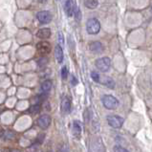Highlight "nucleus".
Wrapping results in <instances>:
<instances>
[{
	"mask_svg": "<svg viewBox=\"0 0 152 152\" xmlns=\"http://www.w3.org/2000/svg\"><path fill=\"white\" fill-rule=\"evenodd\" d=\"M68 77V69L66 66H64V67H62L61 69V78L62 80H66Z\"/></svg>",
	"mask_w": 152,
	"mask_h": 152,
	"instance_id": "aec40b11",
	"label": "nucleus"
},
{
	"mask_svg": "<svg viewBox=\"0 0 152 152\" xmlns=\"http://www.w3.org/2000/svg\"><path fill=\"white\" fill-rule=\"evenodd\" d=\"M73 133L78 139L81 134V124L78 121H75L73 123Z\"/></svg>",
	"mask_w": 152,
	"mask_h": 152,
	"instance_id": "ddd939ff",
	"label": "nucleus"
},
{
	"mask_svg": "<svg viewBox=\"0 0 152 152\" xmlns=\"http://www.w3.org/2000/svg\"><path fill=\"white\" fill-rule=\"evenodd\" d=\"M83 2H84V5L88 9H92V10L98 7V4H99L98 0H83Z\"/></svg>",
	"mask_w": 152,
	"mask_h": 152,
	"instance_id": "2eb2a0df",
	"label": "nucleus"
},
{
	"mask_svg": "<svg viewBox=\"0 0 152 152\" xmlns=\"http://www.w3.org/2000/svg\"><path fill=\"white\" fill-rule=\"evenodd\" d=\"M52 88V81L51 80H45L42 82L41 84V90L43 91L44 93L49 92Z\"/></svg>",
	"mask_w": 152,
	"mask_h": 152,
	"instance_id": "dca6fc26",
	"label": "nucleus"
},
{
	"mask_svg": "<svg viewBox=\"0 0 152 152\" xmlns=\"http://www.w3.org/2000/svg\"><path fill=\"white\" fill-rule=\"evenodd\" d=\"M102 104L104 105V107L107 109H110V110L116 109L119 106V101L115 98V97L111 96V95L103 96L102 99Z\"/></svg>",
	"mask_w": 152,
	"mask_h": 152,
	"instance_id": "f03ea898",
	"label": "nucleus"
},
{
	"mask_svg": "<svg viewBox=\"0 0 152 152\" xmlns=\"http://www.w3.org/2000/svg\"><path fill=\"white\" fill-rule=\"evenodd\" d=\"M89 49L94 54H101L103 50V46L100 41H94L89 45Z\"/></svg>",
	"mask_w": 152,
	"mask_h": 152,
	"instance_id": "6e6552de",
	"label": "nucleus"
},
{
	"mask_svg": "<svg viewBox=\"0 0 152 152\" xmlns=\"http://www.w3.org/2000/svg\"><path fill=\"white\" fill-rule=\"evenodd\" d=\"M71 83L73 86H76V85L78 84V80L76 78V77H74V76H72V78H71Z\"/></svg>",
	"mask_w": 152,
	"mask_h": 152,
	"instance_id": "393cba45",
	"label": "nucleus"
},
{
	"mask_svg": "<svg viewBox=\"0 0 152 152\" xmlns=\"http://www.w3.org/2000/svg\"><path fill=\"white\" fill-rule=\"evenodd\" d=\"M51 117L49 115H42L37 119V125L42 129H46L51 124Z\"/></svg>",
	"mask_w": 152,
	"mask_h": 152,
	"instance_id": "423d86ee",
	"label": "nucleus"
},
{
	"mask_svg": "<svg viewBox=\"0 0 152 152\" xmlns=\"http://www.w3.org/2000/svg\"><path fill=\"white\" fill-rule=\"evenodd\" d=\"M40 110H41L40 103H35V104H34L31 108H30L29 112L33 115H35V114H38L39 112H40Z\"/></svg>",
	"mask_w": 152,
	"mask_h": 152,
	"instance_id": "f3484780",
	"label": "nucleus"
},
{
	"mask_svg": "<svg viewBox=\"0 0 152 152\" xmlns=\"http://www.w3.org/2000/svg\"><path fill=\"white\" fill-rule=\"evenodd\" d=\"M107 123L113 128H120L123 124V119L117 115H110L107 117Z\"/></svg>",
	"mask_w": 152,
	"mask_h": 152,
	"instance_id": "20e7f679",
	"label": "nucleus"
},
{
	"mask_svg": "<svg viewBox=\"0 0 152 152\" xmlns=\"http://www.w3.org/2000/svg\"><path fill=\"white\" fill-rule=\"evenodd\" d=\"M91 78H93L94 81L96 82H100L101 81V77H100V74H98L97 72H91Z\"/></svg>",
	"mask_w": 152,
	"mask_h": 152,
	"instance_id": "a211bd4d",
	"label": "nucleus"
},
{
	"mask_svg": "<svg viewBox=\"0 0 152 152\" xmlns=\"http://www.w3.org/2000/svg\"><path fill=\"white\" fill-rule=\"evenodd\" d=\"M36 36L40 39H48L51 36V30L49 28H41L36 33Z\"/></svg>",
	"mask_w": 152,
	"mask_h": 152,
	"instance_id": "9d476101",
	"label": "nucleus"
},
{
	"mask_svg": "<svg viewBox=\"0 0 152 152\" xmlns=\"http://www.w3.org/2000/svg\"><path fill=\"white\" fill-rule=\"evenodd\" d=\"M4 135H5V130L1 125H0V138H3Z\"/></svg>",
	"mask_w": 152,
	"mask_h": 152,
	"instance_id": "bb28decb",
	"label": "nucleus"
},
{
	"mask_svg": "<svg viewBox=\"0 0 152 152\" xmlns=\"http://www.w3.org/2000/svg\"><path fill=\"white\" fill-rule=\"evenodd\" d=\"M36 49L41 55H47L51 51V45L47 41H40L36 44Z\"/></svg>",
	"mask_w": 152,
	"mask_h": 152,
	"instance_id": "0eeeda50",
	"label": "nucleus"
},
{
	"mask_svg": "<svg viewBox=\"0 0 152 152\" xmlns=\"http://www.w3.org/2000/svg\"><path fill=\"white\" fill-rule=\"evenodd\" d=\"M59 43L60 44H63V42H64V39H63V35H62V33L61 32L59 33Z\"/></svg>",
	"mask_w": 152,
	"mask_h": 152,
	"instance_id": "a878e982",
	"label": "nucleus"
},
{
	"mask_svg": "<svg viewBox=\"0 0 152 152\" xmlns=\"http://www.w3.org/2000/svg\"><path fill=\"white\" fill-rule=\"evenodd\" d=\"M33 152H41V151H33Z\"/></svg>",
	"mask_w": 152,
	"mask_h": 152,
	"instance_id": "c85d7f7f",
	"label": "nucleus"
},
{
	"mask_svg": "<svg viewBox=\"0 0 152 152\" xmlns=\"http://www.w3.org/2000/svg\"><path fill=\"white\" fill-rule=\"evenodd\" d=\"M95 64L101 72H107L109 69H110L111 66V60L109 57H101V59H97Z\"/></svg>",
	"mask_w": 152,
	"mask_h": 152,
	"instance_id": "7ed1b4c3",
	"label": "nucleus"
},
{
	"mask_svg": "<svg viewBox=\"0 0 152 152\" xmlns=\"http://www.w3.org/2000/svg\"><path fill=\"white\" fill-rule=\"evenodd\" d=\"M71 110V102L67 97H64L61 101V111L62 113L68 114Z\"/></svg>",
	"mask_w": 152,
	"mask_h": 152,
	"instance_id": "9b49d317",
	"label": "nucleus"
},
{
	"mask_svg": "<svg viewBox=\"0 0 152 152\" xmlns=\"http://www.w3.org/2000/svg\"><path fill=\"white\" fill-rule=\"evenodd\" d=\"M36 18L41 24H48L52 21V14L48 11H41L36 14Z\"/></svg>",
	"mask_w": 152,
	"mask_h": 152,
	"instance_id": "39448f33",
	"label": "nucleus"
},
{
	"mask_svg": "<svg viewBox=\"0 0 152 152\" xmlns=\"http://www.w3.org/2000/svg\"><path fill=\"white\" fill-rule=\"evenodd\" d=\"M38 2H39V3H42V4H43V3H46V2H47V0H38Z\"/></svg>",
	"mask_w": 152,
	"mask_h": 152,
	"instance_id": "cd10ccee",
	"label": "nucleus"
},
{
	"mask_svg": "<svg viewBox=\"0 0 152 152\" xmlns=\"http://www.w3.org/2000/svg\"><path fill=\"white\" fill-rule=\"evenodd\" d=\"M113 150H114V152H129L126 148L121 147V145H115Z\"/></svg>",
	"mask_w": 152,
	"mask_h": 152,
	"instance_id": "6ab92c4d",
	"label": "nucleus"
},
{
	"mask_svg": "<svg viewBox=\"0 0 152 152\" xmlns=\"http://www.w3.org/2000/svg\"><path fill=\"white\" fill-rule=\"evenodd\" d=\"M64 11L68 16H72L75 13V4L73 0H67L64 6Z\"/></svg>",
	"mask_w": 152,
	"mask_h": 152,
	"instance_id": "1a4fd4ad",
	"label": "nucleus"
},
{
	"mask_svg": "<svg viewBox=\"0 0 152 152\" xmlns=\"http://www.w3.org/2000/svg\"><path fill=\"white\" fill-rule=\"evenodd\" d=\"M86 31L89 35H97L101 31V23L97 18H90L86 22Z\"/></svg>",
	"mask_w": 152,
	"mask_h": 152,
	"instance_id": "f257e3e1",
	"label": "nucleus"
},
{
	"mask_svg": "<svg viewBox=\"0 0 152 152\" xmlns=\"http://www.w3.org/2000/svg\"><path fill=\"white\" fill-rule=\"evenodd\" d=\"M103 85H105L106 87L110 88V89H113L115 87V81L112 80L111 78H108V77H104L103 78V80L102 81Z\"/></svg>",
	"mask_w": 152,
	"mask_h": 152,
	"instance_id": "4468645a",
	"label": "nucleus"
},
{
	"mask_svg": "<svg viewBox=\"0 0 152 152\" xmlns=\"http://www.w3.org/2000/svg\"><path fill=\"white\" fill-rule=\"evenodd\" d=\"M44 137H45V135H44V134H42V133H40V134H39V135L37 136V139H36V140H37V141H36V142H39V144H41V142L44 141Z\"/></svg>",
	"mask_w": 152,
	"mask_h": 152,
	"instance_id": "5701e85b",
	"label": "nucleus"
},
{
	"mask_svg": "<svg viewBox=\"0 0 152 152\" xmlns=\"http://www.w3.org/2000/svg\"><path fill=\"white\" fill-rule=\"evenodd\" d=\"M150 10H151V12H152V6H151V9H150Z\"/></svg>",
	"mask_w": 152,
	"mask_h": 152,
	"instance_id": "c756f323",
	"label": "nucleus"
},
{
	"mask_svg": "<svg viewBox=\"0 0 152 152\" xmlns=\"http://www.w3.org/2000/svg\"><path fill=\"white\" fill-rule=\"evenodd\" d=\"M47 63H48V59H46V57H41V59H39L37 61L38 66H45Z\"/></svg>",
	"mask_w": 152,
	"mask_h": 152,
	"instance_id": "412c9836",
	"label": "nucleus"
},
{
	"mask_svg": "<svg viewBox=\"0 0 152 152\" xmlns=\"http://www.w3.org/2000/svg\"><path fill=\"white\" fill-rule=\"evenodd\" d=\"M1 152H21L18 149H14V148H9V147H3L1 148Z\"/></svg>",
	"mask_w": 152,
	"mask_h": 152,
	"instance_id": "4be33fe9",
	"label": "nucleus"
},
{
	"mask_svg": "<svg viewBox=\"0 0 152 152\" xmlns=\"http://www.w3.org/2000/svg\"><path fill=\"white\" fill-rule=\"evenodd\" d=\"M55 57L59 63H61L63 61V51L60 45H57L55 48Z\"/></svg>",
	"mask_w": 152,
	"mask_h": 152,
	"instance_id": "f8f14e48",
	"label": "nucleus"
},
{
	"mask_svg": "<svg viewBox=\"0 0 152 152\" xmlns=\"http://www.w3.org/2000/svg\"><path fill=\"white\" fill-rule=\"evenodd\" d=\"M75 17H76V20L77 21H80V18H81V14H80V11L78 10L77 13H75Z\"/></svg>",
	"mask_w": 152,
	"mask_h": 152,
	"instance_id": "b1692460",
	"label": "nucleus"
}]
</instances>
